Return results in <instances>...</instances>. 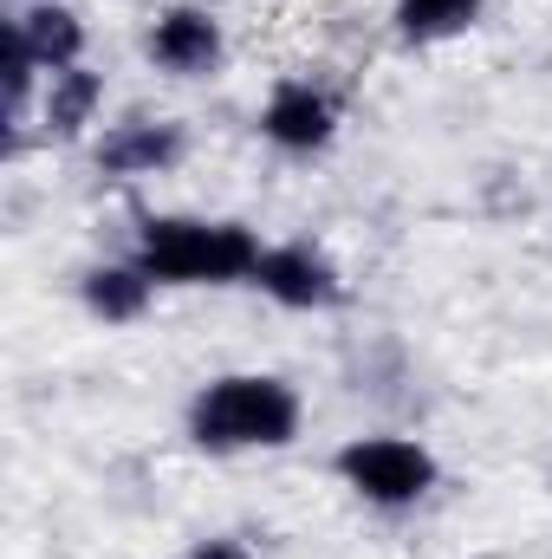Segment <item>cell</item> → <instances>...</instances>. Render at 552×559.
I'll return each instance as SVG.
<instances>
[{"label":"cell","instance_id":"6da1fadb","mask_svg":"<svg viewBox=\"0 0 552 559\" xmlns=\"http://www.w3.org/2000/svg\"><path fill=\"white\" fill-rule=\"evenodd\" d=\"M299 429V404L279 378H221L195 397V442L208 449H254L286 442Z\"/></svg>","mask_w":552,"mask_h":559},{"label":"cell","instance_id":"7a4b0ae2","mask_svg":"<svg viewBox=\"0 0 552 559\" xmlns=\"http://www.w3.org/2000/svg\"><path fill=\"white\" fill-rule=\"evenodd\" d=\"M143 267L156 280H248L261 267V241L235 222H149Z\"/></svg>","mask_w":552,"mask_h":559},{"label":"cell","instance_id":"3957f363","mask_svg":"<svg viewBox=\"0 0 552 559\" xmlns=\"http://www.w3.org/2000/svg\"><path fill=\"white\" fill-rule=\"evenodd\" d=\"M345 481L371 501H416L429 481H435V462L416 449V442H397V436H371V442H351L338 455Z\"/></svg>","mask_w":552,"mask_h":559},{"label":"cell","instance_id":"277c9868","mask_svg":"<svg viewBox=\"0 0 552 559\" xmlns=\"http://www.w3.org/2000/svg\"><path fill=\"white\" fill-rule=\"evenodd\" d=\"M254 280H261L274 299H286V306H325V299L338 293V274H332L319 254H305V248H279V254H261Z\"/></svg>","mask_w":552,"mask_h":559},{"label":"cell","instance_id":"5b68a950","mask_svg":"<svg viewBox=\"0 0 552 559\" xmlns=\"http://www.w3.org/2000/svg\"><path fill=\"white\" fill-rule=\"evenodd\" d=\"M149 52L169 66V72H208L215 66V52H221V33H215V20H202V13H169L156 33H149Z\"/></svg>","mask_w":552,"mask_h":559},{"label":"cell","instance_id":"8992f818","mask_svg":"<svg viewBox=\"0 0 552 559\" xmlns=\"http://www.w3.org/2000/svg\"><path fill=\"white\" fill-rule=\"evenodd\" d=\"M267 138L292 143V150H312V143L332 138V105L305 85H286L274 105H267Z\"/></svg>","mask_w":552,"mask_h":559},{"label":"cell","instance_id":"52a82bcc","mask_svg":"<svg viewBox=\"0 0 552 559\" xmlns=\"http://www.w3.org/2000/svg\"><path fill=\"white\" fill-rule=\"evenodd\" d=\"M13 33H20V39H26V52H33V59H46V66H72V59H79V20H72V13H59V7L26 13Z\"/></svg>","mask_w":552,"mask_h":559},{"label":"cell","instance_id":"ba28073f","mask_svg":"<svg viewBox=\"0 0 552 559\" xmlns=\"http://www.w3.org/2000/svg\"><path fill=\"white\" fill-rule=\"evenodd\" d=\"M475 7H481V0H404L397 20H404L410 39H442V33H461V26L475 20Z\"/></svg>","mask_w":552,"mask_h":559},{"label":"cell","instance_id":"9c48e42d","mask_svg":"<svg viewBox=\"0 0 552 559\" xmlns=\"http://www.w3.org/2000/svg\"><path fill=\"white\" fill-rule=\"evenodd\" d=\"M85 299L105 312V319H131V312H143V299H149V280L137 274H92V286H85Z\"/></svg>","mask_w":552,"mask_h":559},{"label":"cell","instance_id":"30bf717a","mask_svg":"<svg viewBox=\"0 0 552 559\" xmlns=\"http://www.w3.org/2000/svg\"><path fill=\"white\" fill-rule=\"evenodd\" d=\"M163 156H176V138L169 131H124V138L105 143V169H149Z\"/></svg>","mask_w":552,"mask_h":559},{"label":"cell","instance_id":"8fae6325","mask_svg":"<svg viewBox=\"0 0 552 559\" xmlns=\"http://www.w3.org/2000/svg\"><path fill=\"white\" fill-rule=\"evenodd\" d=\"M92 105H98V79H92V72H72V79L52 92V131H79Z\"/></svg>","mask_w":552,"mask_h":559},{"label":"cell","instance_id":"7c38bea8","mask_svg":"<svg viewBox=\"0 0 552 559\" xmlns=\"http://www.w3.org/2000/svg\"><path fill=\"white\" fill-rule=\"evenodd\" d=\"M189 559H241L235 547H202V554H189Z\"/></svg>","mask_w":552,"mask_h":559}]
</instances>
